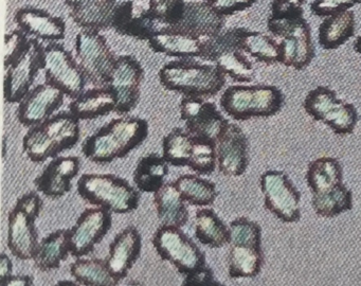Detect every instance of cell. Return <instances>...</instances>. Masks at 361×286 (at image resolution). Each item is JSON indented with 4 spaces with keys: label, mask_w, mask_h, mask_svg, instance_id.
Returning a JSON list of instances; mask_svg holds the SVG:
<instances>
[{
    "label": "cell",
    "mask_w": 361,
    "mask_h": 286,
    "mask_svg": "<svg viewBox=\"0 0 361 286\" xmlns=\"http://www.w3.org/2000/svg\"><path fill=\"white\" fill-rule=\"evenodd\" d=\"M149 123L139 117L120 116L86 138L82 153L86 159L106 165L139 148L149 136Z\"/></svg>",
    "instance_id": "1"
},
{
    "label": "cell",
    "mask_w": 361,
    "mask_h": 286,
    "mask_svg": "<svg viewBox=\"0 0 361 286\" xmlns=\"http://www.w3.org/2000/svg\"><path fill=\"white\" fill-rule=\"evenodd\" d=\"M158 78L166 90L202 99L215 97L227 82V76L216 65L193 59H174L164 64L158 72Z\"/></svg>",
    "instance_id": "2"
},
{
    "label": "cell",
    "mask_w": 361,
    "mask_h": 286,
    "mask_svg": "<svg viewBox=\"0 0 361 286\" xmlns=\"http://www.w3.org/2000/svg\"><path fill=\"white\" fill-rule=\"evenodd\" d=\"M81 138L80 120L71 112H59L37 126L31 127L23 139V150L35 163H43L71 150Z\"/></svg>",
    "instance_id": "3"
},
{
    "label": "cell",
    "mask_w": 361,
    "mask_h": 286,
    "mask_svg": "<svg viewBox=\"0 0 361 286\" xmlns=\"http://www.w3.org/2000/svg\"><path fill=\"white\" fill-rule=\"evenodd\" d=\"M284 104L282 90L268 84L232 85L219 100L221 110L236 121L270 118L279 114Z\"/></svg>",
    "instance_id": "4"
},
{
    "label": "cell",
    "mask_w": 361,
    "mask_h": 286,
    "mask_svg": "<svg viewBox=\"0 0 361 286\" xmlns=\"http://www.w3.org/2000/svg\"><path fill=\"white\" fill-rule=\"evenodd\" d=\"M77 190L84 201L111 213H132L140 205L138 189L114 174H83L78 180Z\"/></svg>",
    "instance_id": "5"
},
{
    "label": "cell",
    "mask_w": 361,
    "mask_h": 286,
    "mask_svg": "<svg viewBox=\"0 0 361 286\" xmlns=\"http://www.w3.org/2000/svg\"><path fill=\"white\" fill-rule=\"evenodd\" d=\"M248 31L246 28H229L204 40L202 61L214 64L234 82L240 84L253 82L255 69L242 48L243 40Z\"/></svg>",
    "instance_id": "6"
},
{
    "label": "cell",
    "mask_w": 361,
    "mask_h": 286,
    "mask_svg": "<svg viewBox=\"0 0 361 286\" xmlns=\"http://www.w3.org/2000/svg\"><path fill=\"white\" fill-rule=\"evenodd\" d=\"M43 209L39 192L30 191L18 199L8 215V248L16 258L33 260L39 246L37 222Z\"/></svg>",
    "instance_id": "7"
},
{
    "label": "cell",
    "mask_w": 361,
    "mask_h": 286,
    "mask_svg": "<svg viewBox=\"0 0 361 286\" xmlns=\"http://www.w3.org/2000/svg\"><path fill=\"white\" fill-rule=\"evenodd\" d=\"M267 29L272 36L281 38L280 64L285 67L303 70L314 59V46L312 29L304 17L267 19Z\"/></svg>",
    "instance_id": "8"
},
{
    "label": "cell",
    "mask_w": 361,
    "mask_h": 286,
    "mask_svg": "<svg viewBox=\"0 0 361 286\" xmlns=\"http://www.w3.org/2000/svg\"><path fill=\"white\" fill-rule=\"evenodd\" d=\"M303 107L312 120L324 123L337 136L352 135L358 123L357 108L339 99L326 86L312 89L304 100Z\"/></svg>",
    "instance_id": "9"
},
{
    "label": "cell",
    "mask_w": 361,
    "mask_h": 286,
    "mask_svg": "<svg viewBox=\"0 0 361 286\" xmlns=\"http://www.w3.org/2000/svg\"><path fill=\"white\" fill-rule=\"evenodd\" d=\"M75 59L88 83L103 87L111 80L117 57L101 31L81 29L75 37Z\"/></svg>",
    "instance_id": "10"
},
{
    "label": "cell",
    "mask_w": 361,
    "mask_h": 286,
    "mask_svg": "<svg viewBox=\"0 0 361 286\" xmlns=\"http://www.w3.org/2000/svg\"><path fill=\"white\" fill-rule=\"evenodd\" d=\"M152 243L158 256L173 265L180 275H188L207 265L206 254L183 228L160 225Z\"/></svg>",
    "instance_id": "11"
},
{
    "label": "cell",
    "mask_w": 361,
    "mask_h": 286,
    "mask_svg": "<svg viewBox=\"0 0 361 286\" xmlns=\"http://www.w3.org/2000/svg\"><path fill=\"white\" fill-rule=\"evenodd\" d=\"M264 207L285 224L301 220V194L289 176L280 169H267L259 177Z\"/></svg>",
    "instance_id": "12"
},
{
    "label": "cell",
    "mask_w": 361,
    "mask_h": 286,
    "mask_svg": "<svg viewBox=\"0 0 361 286\" xmlns=\"http://www.w3.org/2000/svg\"><path fill=\"white\" fill-rule=\"evenodd\" d=\"M46 82L61 89L71 100L85 91L88 81L75 57L61 42H48L44 46L43 65Z\"/></svg>",
    "instance_id": "13"
},
{
    "label": "cell",
    "mask_w": 361,
    "mask_h": 286,
    "mask_svg": "<svg viewBox=\"0 0 361 286\" xmlns=\"http://www.w3.org/2000/svg\"><path fill=\"white\" fill-rule=\"evenodd\" d=\"M111 29L118 34L149 40L166 25L154 12L152 0H116Z\"/></svg>",
    "instance_id": "14"
},
{
    "label": "cell",
    "mask_w": 361,
    "mask_h": 286,
    "mask_svg": "<svg viewBox=\"0 0 361 286\" xmlns=\"http://www.w3.org/2000/svg\"><path fill=\"white\" fill-rule=\"evenodd\" d=\"M44 44L30 38L26 50L5 69L4 99L6 103L20 104L32 90L33 84L43 65Z\"/></svg>",
    "instance_id": "15"
},
{
    "label": "cell",
    "mask_w": 361,
    "mask_h": 286,
    "mask_svg": "<svg viewBox=\"0 0 361 286\" xmlns=\"http://www.w3.org/2000/svg\"><path fill=\"white\" fill-rule=\"evenodd\" d=\"M180 118L185 123V131L194 137L215 144L230 124L215 103L202 97H183L180 102Z\"/></svg>",
    "instance_id": "16"
},
{
    "label": "cell",
    "mask_w": 361,
    "mask_h": 286,
    "mask_svg": "<svg viewBox=\"0 0 361 286\" xmlns=\"http://www.w3.org/2000/svg\"><path fill=\"white\" fill-rule=\"evenodd\" d=\"M145 80V69L133 55H120L111 72L107 86L117 97L116 114L126 116L138 105L141 85Z\"/></svg>",
    "instance_id": "17"
},
{
    "label": "cell",
    "mask_w": 361,
    "mask_h": 286,
    "mask_svg": "<svg viewBox=\"0 0 361 286\" xmlns=\"http://www.w3.org/2000/svg\"><path fill=\"white\" fill-rule=\"evenodd\" d=\"M113 226L111 212L102 208H86L69 229L71 256L84 258L106 237Z\"/></svg>",
    "instance_id": "18"
},
{
    "label": "cell",
    "mask_w": 361,
    "mask_h": 286,
    "mask_svg": "<svg viewBox=\"0 0 361 286\" xmlns=\"http://www.w3.org/2000/svg\"><path fill=\"white\" fill-rule=\"evenodd\" d=\"M65 97L66 95L51 83L45 81L37 85L18 104V122L28 129L42 124L62 107Z\"/></svg>",
    "instance_id": "19"
},
{
    "label": "cell",
    "mask_w": 361,
    "mask_h": 286,
    "mask_svg": "<svg viewBox=\"0 0 361 286\" xmlns=\"http://www.w3.org/2000/svg\"><path fill=\"white\" fill-rule=\"evenodd\" d=\"M217 169L227 177H240L249 167V140L240 125L230 123L216 143Z\"/></svg>",
    "instance_id": "20"
},
{
    "label": "cell",
    "mask_w": 361,
    "mask_h": 286,
    "mask_svg": "<svg viewBox=\"0 0 361 286\" xmlns=\"http://www.w3.org/2000/svg\"><path fill=\"white\" fill-rule=\"evenodd\" d=\"M81 169L78 156H59L52 159L35 179L37 192L51 199H59L73 190V181Z\"/></svg>",
    "instance_id": "21"
},
{
    "label": "cell",
    "mask_w": 361,
    "mask_h": 286,
    "mask_svg": "<svg viewBox=\"0 0 361 286\" xmlns=\"http://www.w3.org/2000/svg\"><path fill=\"white\" fill-rule=\"evenodd\" d=\"M18 29L39 42H60L66 37V23L60 16L35 6H23L14 14Z\"/></svg>",
    "instance_id": "22"
},
{
    "label": "cell",
    "mask_w": 361,
    "mask_h": 286,
    "mask_svg": "<svg viewBox=\"0 0 361 286\" xmlns=\"http://www.w3.org/2000/svg\"><path fill=\"white\" fill-rule=\"evenodd\" d=\"M226 17L217 14L206 0H185L176 25L170 29L207 40L223 31Z\"/></svg>",
    "instance_id": "23"
},
{
    "label": "cell",
    "mask_w": 361,
    "mask_h": 286,
    "mask_svg": "<svg viewBox=\"0 0 361 286\" xmlns=\"http://www.w3.org/2000/svg\"><path fill=\"white\" fill-rule=\"evenodd\" d=\"M142 250V237L136 227H126L109 245V254L104 258L109 270L119 280L126 279Z\"/></svg>",
    "instance_id": "24"
},
{
    "label": "cell",
    "mask_w": 361,
    "mask_h": 286,
    "mask_svg": "<svg viewBox=\"0 0 361 286\" xmlns=\"http://www.w3.org/2000/svg\"><path fill=\"white\" fill-rule=\"evenodd\" d=\"M69 16L81 29L102 30L111 27L116 0H65Z\"/></svg>",
    "instance_id": "25"
},
{
    "label": "cell",
    "mask_w": 361,
    "mask_h": 286,
    "mask_svg": "<svg viewBox=\"0 0 361 286\" xmlns=\"http://www.w3.org/2000/svg\"><path fill=\"white\" fill-rule=\"evenodd\" d=\"M147 42L152 51L160 54L177 59H202L204 40L185 32L166 29L154 35Z\"/></svg>",
    "instance_id": "26"
},
{
    "label": "cell",
    "mask_w": 361,
    "mask_h": 286,
    "mask_svg": "<svg viewBox=\"0 0 361 286\" xmlns=\"http://www.w3.org/2000/svg\"><path fill=\"white\" fill-rule=\"evenodd\" d=\"M117 97L109 86L84 91L69 104V112L81 120H94L116 112Z\"/></svg>",
    "instance_id": "27"
},
{
    "label": "cell",
    "mask_w": 361,
    "mask_h": 286,
    "mask_svg": "<svg viewBox=\"0 0 361 286\" xmlns=\"http://www.w3.org/2000/svg\"><path fill=\"white\" fill-rule=\"evenodd\" d=\"M154 195V205L161 226L183 228L189 222L187 203L181 196L174 181L166 182Z\"/></svg>",
    "instance_id": "28"
},
{
    "label": "cell",
    "mask_w": 361,
    "mask_h": 286,
    "mask_svg": "<svg viewBox=\"0 0 361 286\" xmlns=\"http://www.w3.org/2000/svg\"><path fill=\"white\" fill-rule=\"evenodd\" d=\"M69 254H71L69 229H59L39 242L32 261L39 270L48 273L60 268Z\"/></svg>",
    "instance_id": "29"
},
{
    "label": "cell",
    "mask_w": 361,
    "mask_h": 286,
    "mask_svg": "<svg viewBox=\"0 0 361 286\" xmlns=\"http://www.w3.org/2000/svg\"><path fill=\"white\" fill-rule=\"evenodd\" d=\"M170 165L162 155L152 153L141 157L135 167L133 179L139 192L155 194L166 184Z\"/></svg>",
    "instance_id": "30"
},
{
    "label": "cell",
    "mask_w": 361,
    "mask_h": 286,
    "mask_svg": "<svg viewBox=\"0 0 361 286\" xmlns=\"http://www.w3.org/2000/svg\"><path fill=\"white\" fill-rule=\"evenodd\" d=\"M356 19L352 10L323 19L318 30V42L324 50H336L355 35Z\"/></svg>",
    "instance_id": "31"
},
{
    "label": "cell",
    "mask_w": 361,
    "mask_h": 286,
    "mask_svg": "<svg viewBox=\"0 0 361 286\" xmlns=\"http://www.w3.org/2000/svg\"><path fill=\"white\" fill-rule=\"evenodd\" d=\"M194 233L198 242L209 248H221L230 244L229 226L208 207L196 211Z\"/></svg>",
    "instance_id": "32"
},
{
    "label": "cell",
    "mask_w": 361,
    "mask_h": 286,
    "mask_svg": "<svg viewBox=\"0 0 361 286\" xmlns=\"http://www.w3.org/2000/svg\"><path fill=\"white\" fill-rule=\"evenodd\" d=\"M305 179L312 194L325 192L343 184V167L337 158L319 157L308 163Z\"/></svg>",
    "instance_id": "33"
},
{
    "label": "cell",
    "mask_w": 361,
    "mask_h": 286,
    "mask_svg": "<svg viewBox=\"0 0 361 286\" xmlns=\"http://www.w3.org/2000/svg\"><path fill=\"white\" fill-rule=\"evenodd\" d=\"M228 275L231 279H253L261 273L264 265L262 247L229 245Z\"/></svg>",
    "instance_id": "34"
},
{
    "label": "cell",
    "mask_w": 361,
    "mask_h": 286,
    "mask_svg": "<svg viewBox=\"0 0 361 286\" xmlns=\"http://www.w3.org/2000/svg\"><path fill=\"white\" fill-rule=\"evenodd\" d=\"M174 184L185 203L195 207L212 205L219 196L216 184L198 174H183Z\"/></svg>",
    "instance_id": "35"
},
{
    "label": "cell",
    "mask_w": 361,
    "mask_h": 286,
    "mask_svg": "<svg viewBox=\"0 0 361 286\" xmlns=\"http://www.w3.org/2000/svg\"><path fill=\"white\" fill-rule=\"evenodd\" d=\"M71 275L83 286H118L121 282L101 258H78L71 265Z\"/></svg>",
    "instance_id": "36"
},
{
    "label": "cell",
    "mask_w": 361,
    "mask_h": 286,
    "mask_svg": "<svg viewBox=\"0 0 361 286\" xmlns=\"http://www.w3.org/2000/svg\"><path fill=\"white\" fill-rule=\"evenodd\" d=\"M312 207L320 218H337L354 207L352 191L345 184H340L325 192L312 194Z\"/></svg>",
    "instance_id": "37"
},
{
    "label": "cell",
    "mask_w": 361,
    "mask_h": 286,
    "mask_svg": "<svg viewBox=\"0 0 361 286\" xmlns=\"http://www.w3.org/2000/svg\"><path fill=\"white\" fill-rule=\"evenodd\" d=\"M196 137L181 127H175L162 140V156L173 167H188Z\"/></svg>",
    "instance_id": "38"
},
{
    "label": "cell",
    "mask_w": 361,
    "mask_h": 286,
    "mask_svg": "<svg viewBox=\"0 0 361 286\" xmlns=\"http://www.w3.org/2000/svg\"><path fill=\"white\" fill-rule=\"evenodd\" d=\"M248 56L268 66L280 64V46L272 36L261 32H247L242 44Z\"/></svg>",
    "instance_id": "39"
},
{
    "label": "cell",
    "mask_w": 361,
    "mask_h": 286,
    "mask_svg": "<svg viewBox=\"0 0 361 286\" xmlns=\"http://www.w3.org/2000/svg\"><path fill=\"white\" fill-rule=\"evenodd\" d=\"M229 245H246L262 247V228L259 222L250 218H235L229 225Z\"/></svg>",
    "instance_id": "40"
},
{
    "label": "cell",
    "mask_w": 361,
    "mask_h": 286,
    "mask_svg": "<svg viewBox=\"0 0 361 286\" xmlns=\"http://www.w3.org/2000/svg\"><path fill=\"white\" fill-rule=\"evenodd\" d=\"M188 167L198 175H211L217 167L216 144L196 138L195 148Z\"/></svg>",
    "instance_id": "41"
},
{
    "label": "cell",
    "mask_w": 361,
    "mask_h": 286,
    "mask_svg": "<svg viewBox=\"0 0 361 286\" xmlns=\"http://www.w3.org/2000/svg\"><path fill=\"white\" fill-rule=\"evenodd\" d=\"M29 42H30V37H28L20 29L13 30V31L8 32L6 34L5 59H4L5 69L24 53Z\"/></svg>",
    "instance_id": "42"
},
{
    "label": "cell",
    "mask_w": 361,
    "mask_h": 286,
    "mask_svg": "<svg viewBox=\"0 0 361 286\" xmlns=\"http://www.w3.org/2000/svg\"><path fill=\"white\" fill-rule=\"evenodd\" d=\"M185 0H152L154 12L164 21L166 29L176 25L183 12Z\"/></svg>",
    "instance_id": "43"
},
{
    "label": "cell",
    "mask_w": 361,
    "mask_h": 286,
    "mask_svg": "<svg viewBox=\"0 0 361 286\" xmlns=\"http://www.w3.org/2000/svg\"><path fill=\"white\" fill-rule=\"evenodd\" d=\"M357 0H314L310 4V11L314 16L326 18L345 11L352 10Z\"/></svg>",
    "instance_id": "44"
},
{
    "label": "cell",
    "mask_w": 361,
    "mask_h": 286,
    "mask_svg": "<svg viewBox=\"0 0 361 286\" xmlns=\"http://www.w3.org/2000/svg\"><path fill=\"white\" fill-rule=\"evenodd\" d=\"M306 0H274L271 14L274 18H298L303 17V6Z\"/></svg>",
    "instance_id": "45"
},
{
    "label": "cell",
    "mask_w": 361,
    "mask_h": 286,
    "mask_svg": "<svg viewBox=\"0 0 361 286\" xmlns=\"http://www.w3.org/2000/svg\"><path fill=\"white\" fill-rule=\"evenodd\" d=\"M221 16L227 17L251 8L257 0H206Z\"/></svg>",
    "instance_id": "46"
},
{
    "label": "cell",
    "mask_w": 361,
    "mask_h": 286,
    "mask_svg": "<svg viewBox=\"0 0 361 286\" xmlns=\"http://www.w3.org/2000/svg\"><path fill=\"white\" fill-rule=\"evenodd\" d=\"M181 286H226L215 278L214 273L209 266L196 269L185 275Z\"/></svg>",
    "instance_id": "47"
},
{
    "label": "cell",
    "mask_w": 361,
    "mask_h": 286,
    "mask_svg": "<svg viewBox=\"0 0 361 286\" xmlns=\"http://www.w3.org/2000/svg\"><path fill=\"white\" fill-rule=\"evenodd\" d=\"M33 278L29 275H12L0 279V286H32Z\"/></svg>",
    "instance_id": "48"
},
{
    "label": "cell",
    "mask_w": 361,
    "mask_h": 286,
    "mask_svg": "<svg viewBox=\"0 0 361 286\" xmlns=\"http://www.w3.org/2000/svg\"><path fill=\"white\" fill-rule=\"evenodd\" d=\"M13 275V262L6 252L0 254V279Z\"/></svg>",
    "instance_id": "49"
},
{
    "label": "cell",
    "mask_w": 361,
    "mask_h": 286,
    "mask_svg": "<svg viewBox=\"0 0 361 286\" xmlns=\"http://www.w3.org/2000/svg\"><path fill=\"white\" fill-rule=\"evenodd\" d=\"M54 286H81L77 281H71V280H61Z\"/></svg>",
    "instance_id": "50"
},
{
    "label": "cell",
    "mask_w": 361,
    "mask_h": 286,
    "mask_svg": "<svg viewBox=\"0 0 361 286\" xmlns=\"http://www.w3.org/2000/svg\"><path fill=\"white\" fill-rule=\"evenodd\" d=\"M354 50L356 51L358 54L361 55V36H358V37L355 40Z\"/></svg>",
    "instance_id": "51"
},
{
    "label": "cell",
    "mask_w": 361,
    "mask_h": 286,
    "mask_svg": "<svg viewBox=\"0 0 361 286\" xmlns=\"http://www.w3.org/2000/svg\"><path fill=\"white\" fill-rule=\"evenodd\" d=\"M6 154H7V139L5 137L4 138V157H6Z\"/></svg>",
    "instance_id": "52"
},
{
    "label": "cell",
    "mask_w": 361,
    "mask_h": 286,
    "mask_svg": "<svg viewBox=\"0 0 361 286\" xmlns=\"http://www.w3.org/2000/svg\"><path fill=\"white\" fill-rule=\"evenodd\" d=\"M126 286H143V285H142V284L139 283V282L133 281V282H130V283Z\"/></svg>",
    "instance_id": "53"
},
{
    "label": "cell",
    "mask_w": 361,
    "mask_h": 286,
    "mask_svg": "<svg viewBox=\"0 0 361 286\" xmlns=\"http://www.w3.org/2000/svg\"><path fill=\"white\" fill-rule=\"evenodd\" d=\"M357 2H358V4H361V0H357Z\"/></svg>",
    "instance_id": "54"
}]
</instances>
